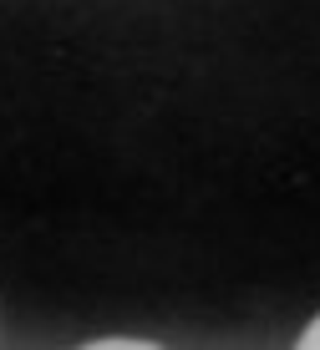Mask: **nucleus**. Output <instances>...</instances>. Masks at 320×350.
I'll return each mask as SVG.
<instances>
[{"mask_svg":"<svg viewBox=\"0 0 320 350\" xmlns=\"http://www.w3.org/2000/svg\"><path fill=\"white\" fill-rule=\"evenodd\" d=\"M300 350H320V315L305 325V335H300Z\"/></svg>","mask_w":320,"mask_h":350,"instance_id":"nucleus-1","label":"nucleus"}]
</instances>
